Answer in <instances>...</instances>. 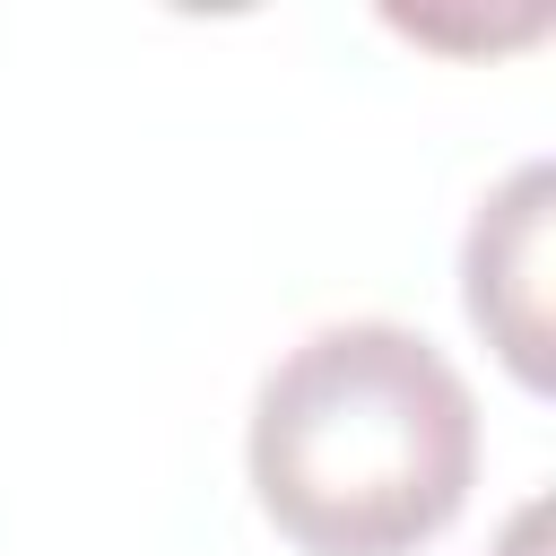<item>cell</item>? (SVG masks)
Instances as JSON below:
<instances>
[{"instance_id": "obj_1", "label": "cell", "mask_w": 556, "mask_h": 556, "mask_svg": "<svg viewBox=\"0 0 556 556\" xmlns=\"http://www.w3.org/2000/svg\"><path fill=\"white\" fill-rule=\"evenodd\" d=\"M243 469L304 556H417L478 486V400L426 330L321 321L261 374Z\"/></svg>"}, {"instance_id": "obj_2", "label": "cell", "mask_w": 556, "mask_h": 556, "mask_svg": "<svg viewBox=\"0 0 556 556\" xmlns=\"http://www.w3.org/2000/svg\"><path fill=\"white\" fill-rule=\"evenodd\" d=\"M547 156L513 165L469 235H460V295H469V321L495 339V356L513 365V382L547 391Z\"/></svg>"}]
</instances>
